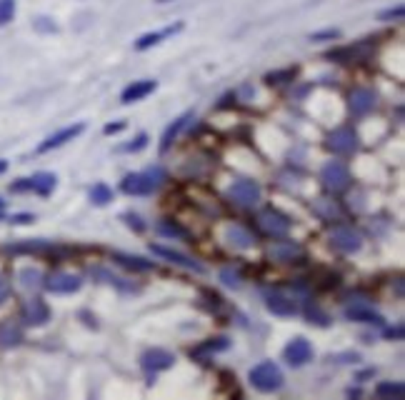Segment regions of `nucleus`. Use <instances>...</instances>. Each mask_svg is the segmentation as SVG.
<instances>
[{"label": "nucleus", "mask_w": 405, "mask_h": 400, "mask_svg": "<svg viewBox=\"0 0 405 400\" xmlns=\"http://www.w3.org/2000/svg\"><path fill=\"white\" fill-rule=\"evenodd\" d=\"M386 338H395V341H400V338H403V325H395V328H388V330H386Z\"/></svg>", "instance_id": "46"}, {"label": "nucleus", "mask_w": 405, "mask_h": 400, "mask_svg": "<svg viewBox=\"0 0 405 400\" xmlns=\"http://www.w3.org/2000/svg\"><path fill=\"white\" fill-rule=\"evenodd\" d=\"M151 253H156V256H160V258H165L168 263H173V265H180V268H185V270H196V273H202V265L198 260H193V258H188V256H183V253H178V250H170V248H165V245H151Z\"/></svg>", "instance_id": "16"}, {"label": "nucleus", "mask_w": 405, "mask_h": 400, "mask_svg": "<svg viewBox=\"0 0 405 400\" xmlns=\"http://www.w3.org/2000/svg\"><path fill=\"white\" fill-rule=\"evenodd\" d=\"M190 120H196V113H193V111L183 113L180 118L173 120V125H168V128H165L163 138H160V153H168L170 148H173V143H176L178 135H180V133H183L185 128H188Z\"/></svg>", "instance_id": "18"}, {"label": "nucleus", "mask_w": 405, "mask_h": 400, "mask_svg": "<svg viewBox=\"0 0 405 400\" xmlns=\"http://www.w3.org/2000/svg\"><path fill=\"white\" fill-rule=\"evenodd\" d=\"M35 220V216H30V213H20V216H13L10 218V223H18V225H23V223H33Z\"/></svg>", "instance_id": "45"}, {"label": "nucleus", "mask_w": 405, "mask_h": 400, "mask_svg": "<svg viewBox=\"0 0 405 400\" xmlns=\"http://www.w3.org/2000/svg\"><path fill=\"white\" fill-rule=\"evenodd\" d=\"M313 358V345L305 341V338H295L283 348V361L290 368H301Z\"/></svg>", "instance_id": "9"}, {"label": "nucleus", "mask_w": 405, "mask_h": 400, "mask_svg": "<svg viewBox=\"0 0 405 400\" xmlns=\"http://www.w3.org/2000/svg\"><path fill=\"white\" fill-rule=\"evenodd\" d=\"M50 245L46 243V240H33V243H23V245H8V250L10 253H43V250H48Z\"/></svg>", "instance_id": "34"}, {"label": "nucleus", "mask_w": 405, "mask_h": 400, "mask_svg": "<svg viewBox=\"0 0 405 400\" xmlns=\"http://www.w3.org/2000/svg\"><path fill=\"white\" fill-rule=\"evenodd\" d=\"M8 171V160H0V173H6Z\"/></svg>", "instance_id": "47"}, {"label": "nucleus", "mask_w": 405, "mask_h": 400, "mask_svg": "<svg viewBox=\"0 0 405 400\" xmlns=\"http://www.w3.org/2000/svg\"><path fill=\"white\" fill-rule=\"evenodd\" d=\"M183 23L178 20V23H173V26H168V28H163V30H153V33H143L140 38L135 40V50H151V48H156V46H160L163 40H168V38H173V35H178L180 30H183Z\"/></svg>", "instance_id": "13"}, {"label": "nucleus", "mask_w": 405, "mask_h": 400, "mask_svg": "<svg viewBox=\"0 0 405 400\" xmlns=\"http://www.w3.org/2000/svg\"><path fill=\"white\" fill-rule=\"evenodd\" d=\"M330 245H333L335 250H340V253H358L360 248H363V238L355 233L353 228H346V225H340V228H335L333 233H330Z\"/></svg>", "instance_id": "10"}, {"label": "nucleus", "mask_w": 405, "mask_h": 400, "mask_svg": "<svg viewBox=\"0 0 405 400\" xmlns=\"http://www.w3.org/2000/svg\"><path fill=\"white\" fill-rule=\"evenodd\" d=\"M148 145V133H138L135 138L131 140V143H123L118 145V153H140Z\"/></svg>", "instance_id": "33"}, {"label": "nucleus", "mask_w": 405, "mask_h": 400, "mask_svg": "<svg viewBox=\"0 0 405 400\" xmlns=\"http://www.w3.org/2000/svg\"><path fill=\"white\" fill-rule=\"evenodd\" d=\"M403 6H395V8H388V10H383V13L378 15V20H383V23H393V20H403Z\"/></svg>", "instance_id": "39"}, {"label": "nucleus", "mask_w": 405, "mask_h": 400, "mask_svg": "<svg viewBox=\"0 0 405 400\" xmlns=\"http://www.w3.org/2000/svg\"><path fill=\"white\" fill-rule=\"evenodd\" d=\"M290 218L283 216L281 210H275V208H265L258 213V228L265 233V236L270 238H283L288 236V230H290Z\"/></svg>", "instance_id": "4"}, {"label": "nucleus", "mask_w": 405, "mask_h": 400, "mask_svg": "<svg viewBox=\"0 0 405 400\" xmlns=\"http://www.w3.org/2000/svg\"><path fill=\"white\" fill-rule=\"evenodd\" d=\"M326 148L330 153H335V155H353L358 151V135H355L350 125H343V128H338V131L328 135Z\"/></svg>", "instance_id": "5"}, {"label": "nucleus", "mask_w": 405, "mask_h": 400, "mask_svg": "<svg viewBox=\"0 0 405 400\" xmlns=\"http://www.w3.org/2000/svg\"><path fill=\"white\" fill-rule=\"evenodd\" d=\"M158 88V80H151V78H145V80H133L131 86L125 88L123 93H120V103L123 105H131V103H138V100H143L148 98L153 91Z\"/></svg>", "instance_id": "15"}, {"label": "nucleus", "mask_w": 405, "mask_h": 400, "mask_svg": "<svg viewBox=\"0 0 405 400\" xmlns=\"http://www.w3.org/2000/svg\"><path fill=\"white\" fill-rule=\"evenodd\" d=\"M165 180L163 168H151L148 173H131L123 178L120 191L125 196H153L160 188V183Z\"/></svg>", "instance_id": "2"}, {"label": "nucleus", "mask_w": 405, "mask_h": 400, "mask_svg": "<svg viewBox=\"0 0 405 400\" xmlns=\"http://www.w3.org/2000/svg\"><path fill=\"white\" fill-rule=\"evenodd\" d=\"M123 220L131 228H135V233H143L145 230V223H140V216H135V213H123Z\"/></svg>", "instance_id": "41"}, {"label": "nucleus", "mask_w": 405, "mask_h": 400, "mask_svg": "<svg viewBox=\"0 0 405 400\" xmlns=\"http://www.w3.org/2000/svg\"><path fill=\"white\" fill-rule=\"evenodd\" d=\"M305 315L310 318V323L321 325V328H328V325H330V315H328L326 310L318 305V303H308V305H305Z\"/></svg>", "instance_id": "29"}, {"label": "nucleus", "mask_w": 405, "mask_h": 400, "mask_svg": "<svg viewBox=\"0 0 405 400\" xmlns=\"http://www.w3.org/2000/svg\"><path fill=\"white\" fill-rule=\"evenodd\" d=\"M10 191H13V193H30V191H33V185H30V178H20V180L10 183Z\"/></svg>", "instance_id": "42"}, {"label": "nucleus", "mask_w": 405, "mask_h": 400, "mask_svg": "<svg viewBox=\"0 0 405 400\" xmlns=\"http://www.w3.org/2000/svg\"><path fill=\"white\" fill-rule=\"evenodd\" d=\"M230 348V341L225 338V335H218V338H210V341L200 343L198 348L190 350V355L193 358H205V355H216V353H223V350H228Z\"/></svg>", "instance_id": "24"}, {"label": "nucleus", "mask_w": 405, "mask_h": 400, "mask_svg": "<svg viewBox=\"0 0 405 400\" xmlns=\"http://www.w3.org/2000/svg\"><path fill=\"white\" fill-rule=\"evenodd\" d=\"M93 276L95 278H103V283H111V285H115V288H120V290H138L133 283H125L123 278H118V276H113V273H108L105 268H95L93 270Z\"/></svg>", "instance_id": "30"}, {"label": "nucleus", "mask_w": 405, "mask_h": 400, "mask_svg": "<svg viewBox=\"0 0 405 400\" xmlns=\"http://www.w3.org/2000/svg\"><path fill=\"white\" fill-rule=\"evenodd\" d=\"M173 363H176V355L168 353V350H163V348H151L140 355V368H143L148 375L168 370V368H173Z\"/></svg>", "instance_id": "8"}, {"label": "nucleus", "mask_w": 405, "mask_h": 400, "mask_svg": "<svg viewBox=\"0 0 405 400\" xmlns=\"http://www.w3.org/2000/svg\"><path fill=\"white\" fill-rule=\"evenodd\" d=\"M91 200L95 205H108L113 200V191L105 183H95L91 188Z\"/></svg>", "instance_id": "31"}, {"label": "nucleus", "mask_w": 405, "mask_h": 400, "mask_svg": "<svg viewBox=\"0 0 405 400\" xmlns=\"http://www.w3.org/2000/svg\"><path fill=\"white\" fill-rule=\"evenodd\" d=\"M295 78V68H288V70H275V73H268L265 75V83H270V86H281V83H288V80Z\"/></svg>", "instance_id": "35"}, {"label": "nucleus", "mask_w": 405, "mask_h": 400, "mask_svg": "<svg viewBox=\"0 0 405 400\" xmlns=\"http://www.w3.org/2000/svg\"><path fill=\"white\" fill-rule=\"evenodd\" d=\"M313 210L323 218V220H333V218L340 216L338 205H335L333 200H326V198H318V200L313 203Z\"/></svg>", "instance_id": "28"}, {"label": "nucleus", "mask_w": 405, "mask_h": 400, "mask_svg": "<svg viewBox=\"0 0 405 400\" xmlns=\"http://www.w3.org/2000/svg\"><path fill=\"white\" fill-rule=\"evenodd\" d=\"M33 26L38 33H55V30H58V26H55L50 18H35Z\"/></svg>", "instance_id": "40"}, {"label": "nucleus", "mask_w": 405, "mask_h": 400, "mask_svg": "<svg viewBox=\"0 0 405 400\" xmlns=\"http://www.w3.org/2000/svg\"><path fill=\"white\" fill-rule=\"evenodd\" d=\"M113 263H118L120 268H128L133 273H145V270H153L156 268V263L153 260H145L140 256H128V253H113Z\"/></svg>", "instance_id": "22"}, {"label": "nucleus", "mask_w": 405, "mask_h": 400, "mask_svg": "<svg viewBox=\"0 0 405 400\" xmlns=\"http://www.w3.org/2000/svg\"><path fill=\"white\" fill-rule=\"evenodd\" d=\"M268 256L275 263H293L295 258H303V248L295 240H278L268 248Z\"/></svg>", "instance_id": "19"}, {"label": "nucleus", "mask_w": 405, "mask_h": 400, "mask_svg": "<svg viewBox=\"0 0 405 400\" xmlns=\"http://www.w3.org/2000/svg\"><path fill=\"white\" fill-rule=\"evenodd\" d=\"M0 218H3V210H0Z\"/></svg>", "instance_id": "50"}, {"label": "nucleus", "mask_w": 405, "mask_h": 400, "mask_svg": "<svg viewBox=\"0 0 405 400\" xmlns=\"http://www.w3.org/2000/svg\"><path fill=\"white\" fill-rule=\"evenodd\" d=\"M375 393L380 395V398H400L403 395V383H378V388H375Z\"/></svg>", "instance_id": "32"}, {"label": "nucleus", "mask_w": 405, "mask_h": 400, "mask_svg": "<svg viewBox=\"0 0 405 400\" xmlns=\"http://www.w3.org/2000/svg\"><path fill=\"white\" fill-rule=\"evenodd\" d=\"M3 208H6V200H0V210H3Z\"/></svg>", "instance_id": "48"}, {"label": "nucleus", "mask_w": 405, "mask_h": 400, "mask_svg": "<svg viewBox=\"0 0 405 400\" xmlns=\"http://www.w3.org/2000/svg\"><path fill=\"white\" fill-rule=\"evenodd\" d=\"M261 193H263L261 185L255 183V180H250V178H241V180H236V183L228 188V198L236 205H241V208H253V205H258Z\"/></svg>", "instance_id": "3"}, {"label": "nucleus", "mask_w": 405, "mask_h": 400, "mask_svg": "<svg viewBox=\"0 0 405 400\" xmlns=\"http://www.w3.org/2000/svg\"><path fill=\"white\" fill-rule=\"evenodd\" d=\"M220 280L225 283L228 288H241V285H243L241 273H238V270H233V268H223L220 270Z\"/></svg>", "instance_id": "37"}, {"label": "nucleus", "mask_w": 405, "mask_h": 400, "mask_svg": "<svg viewBox=\"0 0 405 400\" xmlns=\"http://www.w3.org/2000/svg\"><path fill=\"white\" fill-rule=\"evenodd\" d=\"M350 113H353L355 118H363L368 113L375 111V105H378V95L370 91V88H355L350 93Z\"/></svg>", "instance_id": "12"}, {"label": "nucleus", "mask_w": 405, "mask_h": 400, "mask_svg": "<svg viewBox=\"0 0 405 400\" xmlns=\"http://www.w3.org/2000/svg\"><path fill=\"white\" fill-rule=\"evenodd\" d=\"M248 381L258 393H278L283 388V383H285V378H283V370L278 363L263 361L255 368H250Z\"/></svg>", "instance_id": "1"}, {"label": "nucleus", "mask_w": 405, "mask_h": 400, "mask_svg": "<svg viewBox=\"0 0 405 400\" xmlns=\"http://www.w3.org/2000/svg\"><path fill=\"white\" fill-rule=\"evenodd\" d=\"M20 321L26 323V325H46L50 321V308H48V303L43 298H30V301L23 303V308H20Z\"/></svg>", "instance_id": "7"}, {"label": "nucleus", "mask_w": 405, "mask_h": 400, "mask_svg": "<svg viewBox=\"0 0 405 400\" xmlns=\"http://www.w3.org/2000/svg\"><path fill=\"white\" fill-rule=\"evenodd\" d=\"M15 18V0H0V26H8Z\"/></svg>", "instance_id": "36"}, {"label": "nucleus", "mask_w": 405, "mask_h": 400, "mask_svg": "<svg viewBox=\"0 0 405 400\" xmlns=\"http://www.w3.org/2000/svg\"><path fill=\"white\" fill-rule=\"evenodd\" d=\"M83 131H85V125H83V123L68 125V128H63V131H58V133H53V135H48V138L38 145V153H50V151H55V148H60V145H66L68 140L78 138V135H80Z\"/></svg>", "instance_id": "14"}, {"label": "nucleus", "mask_w": 405, "mask_h": 400, "mask_svg": "<svg viewBox=\"0 0 405 400\" xmlns=\"http://www.w3.org/2000/svg\"><path fill=\"white\" fill-rule=\"evenodd\" d=\"M225 238H228V245H233L238 250H248L255 245V236L248 228H243V225H230Z\"/></svg>", "instance_id": "23"}, {"label": "nucleus", "mask_w": 405, "mask_h": 400, "mask_svg": "<svg viewBox=\"0 0 405 400\" xmlns=\"http://www.w3.org/2000/svg\"><path fill=\"white\" fill-rule=\"evenodd\" d=\"M156 230L160 233V236H165V238H173V240H188V243H193L190 240V233H188V228H183V225H178V223H173V220H160V223L156 225Z\"/></svg>", "instance_id": "25"}, {"label": "nucleus", "mask_w": 405, "mask_h": 400, "mask_svg": "<svg viewBox=\"0 0 405 400\" xmlns=\"http://www.w3.org/2000/svg\"><path fill=\"white\" fill-rule=\"evenodd\" d=\"M265 308L273 315H281V318H293L298 313V303L290 296H283V293H268L265 296Z\"/></svg>", "instance_id": "17"}, {"label": "nucleus", "mask_w": 405, "mask_h": 400, "mask_svg": "<svg viewBox=\"0 0 405 400\" xmlns=\"http://www.w3.org/2000/svg\"><path fill=\"white\" fill-rule=\"evenodd\" d=\"M18 278H20V285L28 290L40 288V285H43V273H40L38 268H23L18 273Z\"/></svg>", "instance_id": "27"}, {"label": "nucleus", "mask_w": 405, "mask_h": 400, "mask_svg": "<svg viewBox=\"0 0 405 400\" xmlns=\"http://www.w3.org/2000/svg\"><path fill=\"white\" fill-rule=\"evenodd\" d=\"M55 183H58L55 173H35V175L30 178L33 193H38V196H50V193L55 191Z\"/></svg>", "instance_id": "26"}, {"label": "nucleus", "mask_w": 405, "mask_h": 400, "mask_svg": "<svg viewBox=\"0 0 405 400\" xmlns=\"http://www.w3.org/2000/svg\"><path fill=\"white\" fill-rule=\"evenodd\" d=\"M338 38H340L338 28H326V30L310 33V43H328V40H338Z\"/></svg>", "instance_id": "38"}, {"label": "nucleus", "mask_w": 405, "mask_h": 400, "mask_svg": "<svg viewBox=\"0 0 405 400\" xmlns=\"http://www.w3.org/2000/svg\"><path fill=\"white\" fill-rule=\"evenodd\" d=\"M8 296H10V285H8V280L3 276H0V305L8 301Z\"/></svg>", "instance_id": "43"}, {"label": "nucleus", "mask_w": 405, "mask_h": 400, "mask_svg": "<svg viewBox=\"0 0 405 400\" xmlns=\"http://www.w3.org/2000/svg\"><path fill=\"white\" fill-rule=\"evenodd\" d=\"M346 318L353 323H366V325H383V315L375 313L370 305H350L346 308Z\"/></svg>", "instance_id": "20"}, {"label": "nucleus", "mask_w": 405, "mask_h": 400, "mask_svg": "<svg viewBox=\"0 0 405 400\" xmlns=\"http://www.w3.org/2000/svg\"><path fill=\"white\" fill-rule=\"evenodd\" d=\"M120 131H125V123H108L103 128L105 135H115V133H120Z\"/></svg>", "instance_id": "44"}, {"label": "nucleus", "mask_w": 405, "mask_h": 400, "mask_svg": "<svg viewBox=\"0 0 405 400\" xmlns=\"http://www.w3.org/2000/svg\"><path fill=\"white\" fill-rule=\"evenodd\" d=\"M158 3H168V0H158Z\"/></svg>", "instance_id": "49"}, {"label": "nucleus", "mask_w": 405, "mask_h": 400, "mask_svg": "<svg viewBox=\"0 0 405 400\" xmlns=\"http://www.w3.org/2000/svg\"><path fill=\"white\" fill-rule=\"evenodd\" d=\"M43 285L55 296H70V293L80 290L83 280H80V276H73V273H53L43 280Z\"/></svg>", "instance_id": "11"}, {"label": "nucleus", "mask_w": 405, "mask_h": 400, "mask_svg": "<svg viewBox=\"0 0 405 400\" xmlns=\"http://www.w3.org/2000/svg\"><path fill=\"white\" fill-rule=\"evenodd\" d=\"M23 343V328L15 321H3L0 323V348H18Z\"/></svg>", "instance_id": "21"}, {"label": "nucleus", "mask_w": 405, "mask_h": 400, "mask_svg": "<svg viewBox=\"0 0 405 400\" xmlns=\"http://www.w3.org/2000/svg\"><path fill=\"white\" fill-rule=\"evenodd\" d=\"M321 180L330 193H340L350 185V171L340 160H330V163L323 165Z\"/></svg>", "instance_id": "6"}]
</instances>
